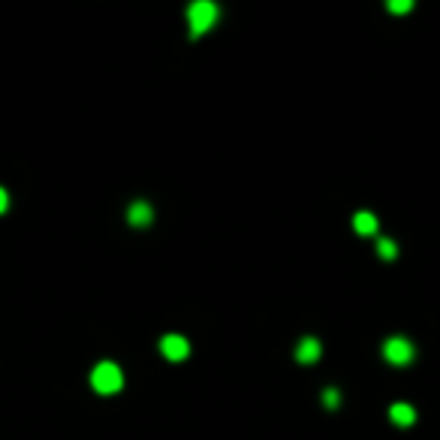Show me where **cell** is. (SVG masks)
Here are the masks:
<instances>
[{"label":"cell","instance_id":"cell-1","mask_svg":"<svg viewBox=\"0 0 440 440\" xmlns=\"http://www.w3.org/2000/svg\"><path fill=\"white\" fill-rule=\"evenodd\" d=\"M91 386H94L100 395H115V392L124 386V374L115 362H100L97 368L91 371Z\"/></svg>","mask_w":440,"mask_h":440},{"label":"cell","instance_id":"cell-2","mask_svg":"<svg viewBox=\"0 0 440 440\" xmlns=\"http://www.w3.org/2000/svg\"><path fill=\"white\" fill-rule=\"evenodd\" d=\"M217 6L212 0H194V3L187 6V22H190V36H203L208 27L217 22Z\"/></svg>","mask_w":440,"mask_h":440},{"label":"cell","instance_id":"cell-3","mask_svg":"<svg viewBox=\"0 0 440 440\" xmlns=\"http://www.w3.org/2000/svg\"><path fill=\"white\" fill-rule=\"evenodd\" d=\"M383 356H386V362H392V365H407V362H414L416 350H414V344H410L407 338L395 335V338H389V341L383 344Z\"/></svg>","mask_w":440,"mask_h":440},{"label":"cell","instance_id":"cell-4","mask_svg":"<svg viewBox=\"0 0 440 440\" xmlns=\"http://www.w3.org/2000/svg\"><path fill=\"white\" fill-rule=\"evenodd\" d=\"M160 353L166 356L169 362H181V359H187L190 344H187L184 335H166V338L160 341Z\"/></svg>","mask_w":440,"mask_h":440},{"label":"cell","instance_id":"cell-5","mask_svg":"<svg viewBox=\"0 0 440 440\" xmlns=\"http://www.w3.org/2000/svg\"><path fill=\"white\" fill-rule=\"evenodd\" d=\"M320 353H323V347H320L317 338H301L299 347H296V359H299L301 365L317 362V359H320Z\"/></svg>","mask_w":440,"mask_h":440},{"label":"cell","instance_id":"cell-6","mask_svg":"<svg viewBox=\"0 0 440 440\" xmlns=\"http://www.w3.org/2000/svg\"><path fill=\"white\" fill-rule=\"evenodd\" d=\"M389 419H392L395 425L407 428V425H414V423H416V410L410 407V404H404V401H398V404H392V407H389Z\"/></svg>","mask_w":440,"mask_h":440},{"label":"cell","instance_id":"cell-7","mask_svg":"<svg viewBox=\"0 0 440 440\" xmlns=\"http://www.w3.org/2000/svg\"><path fill=\"white\" fill-rule=\"evenodd\" d=\"M151 217H154V212H151L148 203H133L130 208H127V220H130L133 226H148Z\"/></svg>","mask_w":440,"mask_h":440},{"label":"cell","instance_id":"cell-8","mask_svg":"<svg viewBox=\"0 0 440 440\" xmlns=\"http://www.w3.org/2000/svg\"><path fill=\"white\" fill-rule=\"evenodd\" d=\"M353 226H356V233H359V235H374V233H377V217H374L371 212H359L353 217Z\"/></svg>","mask_w":440,"mask_h":440},{"label":"cell","instance_id":"cell-9","mask_svg":"<svg viewBox=\"0 0 440 440\" xmlns=\"http://www.w3.org/2000/svg\"><path fill=\"white\" fill-rule=\"evenodd\" d=\"M377 253L383 256V260H395L398 247H395V242H392V238H380V242H377Z\"/></svg>","mask_w":440,"mask_h":440},{"label":"cell","instance_id":"cell-10","mask_svg":"<svg viewBox=\"0 0 440 440\" xmlns=\"http://www.w3.org/2000/svg\"><path fill=\"white\" fill-rule=\"evenodd\" d=\"M389 9L392 13H407V9H414V0H389Z\"/></svg>","mask_w":440,"mask_h":440},{"label":"cell","instance_id":"cell-11","mask_svg":"<svg viewBox=\"0 0 440 440\" xmlns=\"http://www.w3.org/2000/svg\"><path fill=\"white\" fill-rule=\"evenodd\" d=\"M323 401H326V407L332 410V407H338V401H341V395H338V389H326V392H323Z\"/></svg>","mask_w":440,"mask_h":440},{"label":"cell","instance_id":"cell-12","mask_svg":"<svg viewBox=\"0 0 440 440\" xmlns=\"http://www.w3.org/2000/svg\"><path fill=\"white\" fill-rule=\"evenodd\" d=\"M6 208H9V194H6L3 187H0V214H3Z\"/></svg>","mask_w":440,"mask_h":440}]
</instances>
